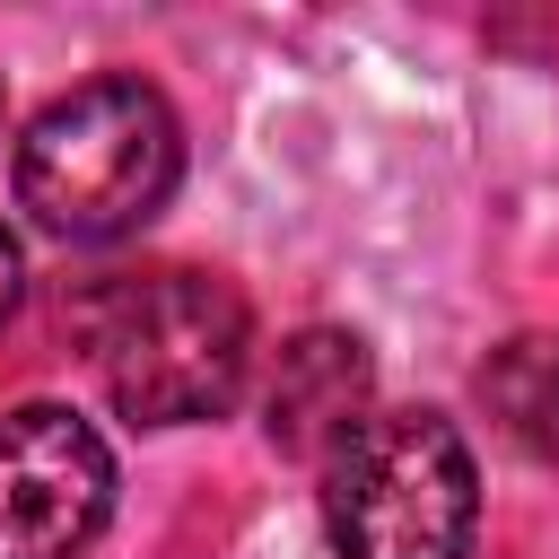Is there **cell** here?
Masks as SVG:
<instances>
[{
  "label": "cell",
  "mask_w": 559,
  "mask_h": 559,
  "mask_svg": "<svg viewBox=\"0 0 559 559\" xmlns=\"http://www.w3.org/2000/svg\"><path fill=\"white\" fill-rule=\"evenodd\" d=\"M17 288H26V253H17V236H9V218H0V323L17 314Z\"/></svg>",
  "instance_id": "cell-7"
},
{
  "label": "cell",
  "mask_w": 559,
  "mask_h": 559,
  "mask_svg": "<svg viewBox=\"0 0 559 559\" xmlns=\"http://www.w3.org/2000/svg\"><path fill=\"white\" fill-rule=\"evenodd\" d=\"M114 445L70 402L0 411V559H87L114 524Z\"/></svg>",
  "instance_id": "cell-4"
},
{
  "label": "cell",
  "mask_w": 559,
  "mask_h": 559,
  "mask_svg": "<svg viewBox=\"0 0 559 559\" xmlns=\"http://www.w3.org/2000/svg\"><path fill=\"white\" fill-rule=\"evenodd\" d=\"M323 533L332 559H472L480 542L472 437L428 402L376 411L323 463Z\"/></svg>",
  "instance_id": "cell-3"
},
{
  "label": "cell",
  "mask_w": 559,
  "mask_h": 559,
  "mask_svg": "<svg viewBox=\"0 0 559 559\" xmlns=\"http://www.w3.org/2000/svg\"><path fill=\"white\" fill-rule=\"evenodd\" d=\"M0 122H9V87H0Z\"/></svg>",
  "instance_id": "cell-8"
},
{
  "label": "cell",
  "mask_w": 559,
  "mask_h": 559,
  "mask_svg": "<svg viewBox=\"0 0 559 559\" xmlns=\"http://www.w3.org/2000/svg\"><path fill=\"white\" fill-rule=\"evenodd\" d=\"M70 341L131 428L227 419L253 384V306L201 262H122L70 288Z\"/></svg>",
  "instance_id": "cell-1"
},
{
  "label": "cell",
  "mask_w": 559,
  "mask_h": 559,
  "mask_svg": "<svg viewBox=\"0 0 559 559\" xmlns=\"http://www.w3.org/2000/svg\"><path fill=\"white\" fill-rule=\"evenodd\" d=\"M472 393H480V411L498 419V437H507L524 463L559 472V332H515V341H498V349L480 358Z\"/></svg>",
  "instance_id": "cell-6"
},
{
  "label": "cell",
  "mask_w": 559,
  "mask_h": 559,
  "mask_svg": "<svg viewBox=\"0 0 559 559\" xmlns=\"http://www.w3.org/2000/svg\"><path fill=\"white\" fill-rule=\"evenodd\" d=\"M183 183V114L140 70H96L35 105L9 148V192L52 245H122Z\"/></svg>",
  "instance_id": "cell-2"
},
{
  "label": "cell",
  "mask_w": 559,
  "mask_h": 559,
  "mask_svg": "<svg viewBox=\"0 0 559 559\" xmlns=\"http://www.w3.org/2000/svg\"><path fill=\"white\" fill-rule=\"evenodd\" d=\"M376 349L349 323H306L280 341L271 376H262V437L288 463H332L367 419H376Z\"/></svg>",
  "instance_id": "cell-5"
}]
</instances>
